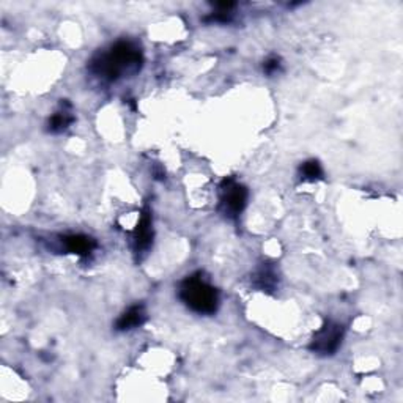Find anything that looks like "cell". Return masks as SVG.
Returning a JSON list of instances; mask_svg holds the SVG:
<instances>
[{"label":"cell","mask_w":403,"mask_h":403,"mask_svg":"<svg viewBox=\"0 0 403 403\" xmlns=\"http://www.w3.org/2000/svg\"><path fill=\"white\" fill-rule=\"evenodd\" d=\"M142 62L143 55L139 46L132 42H118L91 59L90 71L98 78L114 82L139 71Z\"/></svg>","instance_id":"obj_1"},{"label":"cell","mask_w":403,"mask_h":403,"mask_svg":"<svg viewBox=\"0 0 403 403\" xmlns=\"http://www.w3.org/2000/svg\"><path fill=\"white\" fill-rule=\"evenodd\" d=\"M180 299L189 309L200 315L215 314L220 306L217 290L202 278V274L188 276L181 282Z\"/></svg>","instance_id":"obj_2"},{"label":"cell","mask_w":403,"mask_h":403,"mask_svg":"<svg viewBox=\"0 0 403 403\" xmlns=\"http://www.w3.org/2000/svg\"><path fill=\"white\" fill-rule=\"evenodd\" d=\"M343 341V326L336 321L328 320L319 331L314 334L309 343V350L319 356H332Z\"/></svg>","instance_id":"obj_3"},{"label":"cell","mask_w":403,"mask_h":403,"mask_svg":"<svg viewBox=\"0 0 403 403\" xmlns=\"http://www.w3.org/2000/svg\"><path fill=\"white\" fill-rule=\"evenodd\" d=\"M247 204V189L235 181L233 178H226L221 183V211L229 220H237L243 213Z\"/></svg>","instance_id":"obj_4"},{"label":"cell","mask_w":403,"mask_h":403,"mask_svg":"<svg viewBox=\"0 0 403 403\" xmlns=\"http://www.w3.org/2000/svg\"><path fill=\"white\" fill-rule=\"evenodd\" d=\"M153 243V221H152V211L148 206L143 208L141 213L139 222L134 230V249L137 254H143L150 249Z\"/></svg>","instance_id":"obj_5"},{"label":"cell","mask_w":403,"mask_h":403,"mask_svg":"<svg viewBox=\"0 0 403 403\" xmlns=\"http://www.w3.org/2000/svg\"><path fill=\"white\" fill-rule=\"evenodd\" d=\"M62 243L70 254H76L80 257H89L96 249V241L87 237V235L80 233L65 235V237H62Z\"/></svg>","instance_id":"obj_6"},{"label":"cell","mask_w":403,"mask_h":403,"mask_svg":"<svg viewBox=\"0 0 403 403\" xmlns=\"http://www.w3.org/2000/svg\"><path fill=\"white\" fill-rule=\"evenodd\" d=\"M147 321V310L142 304H134L128 310L118 316L117 323H115V330L117 331H131L136 330V328L142 326Z\"/></svg>","instance_id":"obj_7"},{"label":"cell","mask_w":403,"mask_h":403,"mask_svg":"<svg viewBox=\"0 0 403 403\" xmlns=\"http://www.w3.org/2000/svg\"><path fill=\"white\" fill-rule=\"evenodd\" d=\"M73 122L74 115L71 114V105L66 101L65 102L62 101L59 111L48 120V131L54 132V134H59V132H63L70 128V125Z\"/></svg>","instance_id":"obj_8"},{"label":"cell","mask_w":403,"mask_h":403,"mask_svg":"<svg viewBox=\"0 0 403 403\" xmlns=\"http://www.w3.org/2000/svg\"><path fill=\"white\" fill-rule=\"evenodd\" d=\"M254 285L262 292H274L278 287V274H276L271 265H263L254 274Z\"/></svg>","instance_id":"obj_9"},{"label":"cell","mask_w":403,"mask_h":403,"mask_svg":"<svg viewBox=\"0 0 403 403\" xmlns=\"http://www.w3.org/2000/svg\"><path fill=\"white\" fill-rule=\"evenodd\" d=\"M299 175H301V180L304 181H316L323 178V169H321L319 161L310 159L299 167Z\"/></svg>","instance_id":"obj_10"},{"label":"cell","mask_w":403,"mask_h":403,"mask_svg":"<svg viewBox=\"0 0 403 403\" xmlns=\"http://www.w3.org/2000/svg\"><path fill=\"white\" fill-rule=\"evenodd\" d=\"M280 59L279 57H269V59L263 63V71L267 74H274L280 70Z\"/></svg>","instance_id":"obj_11"},{"label":"cell","mask_w":403,"mask_h":403,"mask_svg":"<svg viewBox=\"0 0 403 403\" xmlns=\"http://www.w3.org/2000/svg\"><path fill=\"white\" fill-rule=\"evenodd\" d=\"M206 22H230L232 21V13H224V11H215L205 18Z\"/></svg>","instance_id":"obj_12"}]
</instances>
